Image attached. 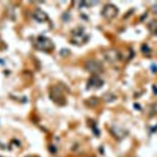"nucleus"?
<instances>
[{
    "mask_svg": "<svg viewBox=\"0 0 157 157\" xmlns=\"http://www.w3.org/2000/svg\"><path fill=\"white\" fill-rule=\"evenodd\" d=\"M33 45L36 49L46 52H51L55 48L52 40L43 36H39L33 40Z\"/></svg>",
    "mask_w": 157,
    "mask_h": 157,
    "instance_id": "f257e3e1",
    "label": "nucleus"
},
{
    "mask_svg": "<svg viewBox=\"0 0 157 157\" xmlns=\"http://www.w3.org/2000/svg\"><path fill=\"white\" fill-rule=\"evenodd\" d=\"M71 43L76 45H82L87 43L88 39V36L84 33V30L81 27H77L72 32Z\"/></svg>",
    "mask_w": 157,
    "mask_h": 157,
    "instance_id": "f03ea898",
    "label": "nucleus"
},
{
    "mask_svg": "<svg viewBox=\"0 0 157 157\" xmlns=\"http://www.w3.org/2000/svg\"><path fill=\"white\" fill-rule=\"evenodd\" d=\"M85 67L86 70L93 74H98L103 71V66L99 61L93 59L88 60L86 61Z\"/></svg>",
    "mask_w": 157,
    "mask_h": 157,
    "instance_id": "7ed1b4c3",
    "label": "nucleus"
},
{
    "mask_svg": "<svg viewBox=\"0 0 157 157\" xmlns=\"http://www.w3.org/2000/svg\"><path fill=\"white\" fill-rule=\"evenodd\" d=\"M50 97L51 99L58 104L64 105L66 104V101L62 92L57 87H54L51 89L50 93Z\"/></svg>",
    "mask_w": 157,
    "mask_h": 157,
    "instance_id": "20e7f679",
    "label": "nucleus"
},
{
    "mask_svg": "<svg viewBox=\"0 0 157 157\" xmlns=\"http://www.w3.org/2000/svg\"><path fill=\"white\" fill-rule=\"evenodd\" d=\"M119 9L112 4H106L102 11V15L107 19L111 20L118 15Z\"/></svg>",
    "mask_w": 157,
    "mask_h": 157,
    "instance_id": "39448f33",
    "label": "nucleus"
},
{
    "mask_svg": "<svg viewBox=\"0 0 157 157\" xmlns=\"http://www.w3.org/2000/svg\"><path fill=\"white\" fill-rule=\"evenodd\" d=\"M104 84V82L97 75L92 76L87 83L88 89H98Z\"/></svg>",
    "mask_w": 157,
    "mask_h": 157,
    "instance_id": "423d86ee",
    "label": "nucleus"
},
{
    "mask_svg": "<svg viewBox=\"0 0 157 157\" xmlns=\"http://www.w3.org/2000/svg\"><path fill=\"white\" fill-rule=\"evenodd\" d=\"M106 59L110 61V62H114L120 58V55L119 52L115 50H109L104 53Z\"/></svg>",
    "mask_w": 157,
    "mask_h": 157,
    "instance_id": "0eeeda50",
    "label": "nucleus"
},
{
    "mask_svg": "<svg viewBox=\"0 0 157 157\" xmlns=\"http://www.w3.org/2000/svg\"><path fill=\"white\" fill-rule=\"evenodd\" d=\"M33 17L39 22H44L48 20V16L43 10L38 9L33 13Z\"/></svg>",
    "mask_w": 157,
    "mask_h": 157,
    "instance_id": "6e6552de",
    "label": "nucleus"
},
{
    "mask_svg": "<svg viewBox=\"0 0 157 157\" xmlns=\"http://www.w3.org/2000/svg\"><path fill=\"white\" fill-rule=\"evenodd\" d=\"M148 29L152 34L157 36V19L153 20L149 23Z\"/></svg>",
    "mask_w": 157,
    "mask_h": 157,
    "instance_id": "1a4fd4ad",
    "label": "nucleus"
},
{
    "mask_svg": "<svg viewBox=\"0 0 157 157\" xmlns=\"http://www.w3.org/2000/svg\"><path fill=\"white\" fill-rule=\"evenodd\" d=\"M98 103V100L96 98H92L88 101V103L91 106H94Z\"/></svg>",
    "mask_w": 157,
    "mask_h": 157,
    "instance_id": "9d476101",
    "label": "nucleus"
},
{
    "mask_svg": "<svg viewBox=\"0 0 157 157\" xmlns=\"http://www.w3.org/2000/svg\"><path fill=\"white\" fill-rule=\"evenodd\" d=\"M50 151L52 153H55V152L57 151V149H56V148L55 147L52 146V147H50Z\"/></svg>",
    "mask_w": 157,
    "mask_h": 157,
    "instance_id": "9b49d317",
    "label": "nucleus"
},
{
    "mask_svg": "<svg viewBox=\"0 0 157 157\" xmlns=\"http://www.w3.org/2000/svg\"><path fill=\"white\" fill-rule=\"evenodd\" d=\"M3 45H4V44H3V41H2V40H1V39H0V49H3L4 48V47H3Z\"/></svg>",
    "mask_w": 157,
    "mask_h": 157,
    "instance_id": "f8f14e48",
    "label": "nucleus"
},
{
    "mask_svg": "<svg viewBox=\"0 0 157 157\" xmlns=\"http://www.w3.org/2000/svg\"><path fill=\"white\" fill-rule=\"evenodd\" d=\"M87 157H92V156H87Z\"/></svg>",
    "mask_w": 157,
    "mask_h": 157,
    "instance_id": "ddd939ff",
    "label": "nucleus"
},
{
    "mask_svg": "<svg viewBox=\"0 0 157 157\" xmlns=\"http://www.w3.org/2000/svg\"><path fill=\"white\" fill-rule=\"evenodd\" d=\"M26 157H30V156H26Z\"/></svg>",
    "mask_w": 157,
    "mask_h": 157,
    "instance_id": "4468645a",
    "label": "nucleus"
}]
</instances>
